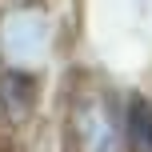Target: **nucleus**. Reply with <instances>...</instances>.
Returning a JSON list of instances; mask_svg holds the SVG:
<instances>
[{
  "label": "nucleus",
  "instance_id": "1",
  "mask_svg": "<svg viewBox=\"0 0 152 152\" xmlns=\"http://www.w3.org/2000/svg\"><path fill=\"white\" fill-rule=\"evenodd\" d=\"M0 44H4V56L20 68L44 60L48 48V20L40 12H12L4 16V28H0Z\"/></svg>",
  "mask_w": 152,
  "mask_h": 152
},
{
  "label": "nucleus",
  "instance_id": "2",
  "mask_svg": "<svg viewBox=\"0 0 152 152\" xmlns=\"http://www.w3.org/2000/svg\"><path fill=\"white\" fill-rule=\"evenodd\" d=\"M128 140H132V152H152V104L148 100L128 104Z\"/></svg>",
  "mask_w": 152,
  "mask_h": 152
},
{
  "label": "nucleus",
  "instance_id": "3",
  "mask_svg": "<svg viewBox=\"0 0 152 152\" xmlns=\"http://www.w3.org/2000/svg\"><path fill=\"white\" fill-rule=\"evenodd\" d=\"M80 128H92L88 136H84V148L88 152H112V128H108V120H104V108L80 112Z\"/></svg>",
  "mask_w": 152,
  "mask_h": 152
}]
</instances>
